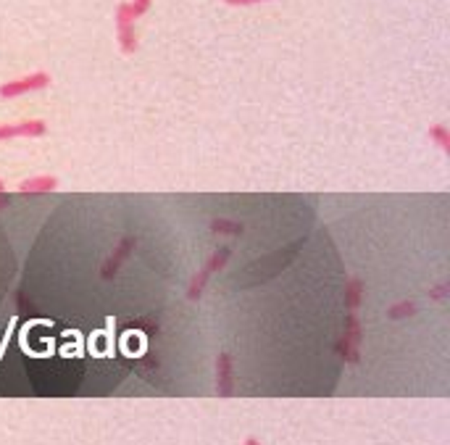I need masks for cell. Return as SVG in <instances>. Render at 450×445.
Segmentation results:
<instances>
[{"instance_id": "6da1fadb", "label": "cell", "mask_w": 450, "mask_h": 445, "mask_svg": "<svg viewBox=\"0 0 450 445\" xmlns=\"http://www.w3.org/2000/svg\"><path fill=\"white\" fill-rule=\"evenodd\" d=\"M361 340H364L361 322H358L355 313H348L345 316L343 335H340V343H337V356L345 364H358L361 361Z\"/></svg>"}, {"instance_id": "7a4b0ae2", "label": "cell", "mask_w": 450, "mask_h": 445, "mask_svg": "<svg viewBox=\"0 0 450 445\" xmlns=\"http://www.w3.org/2000/svg\"><path fill=\"white\" fill-rule=\"evenodd\" d=\"M50 87V74L47 72H32L26 77H19V79H11V82L0 84V97L8 100V97H22L26 93H40Z\"/></svg>"}, {"instance_id": "3957f363", "label": "cell", "mask_w": 450, "mask_h": 445, "mask_svg": "<svg viewBox=\"0 0 450 445\" xmlns=\"http://www.w3.org/2000/svg\"><path fill=\"white\" fill-rule=\"evenodd\" d=\"M134 13H132L130 8V0L127 3H118L116 8V40H118V48H121V53H127V56H132L134 50H137V32H134Z\"/></svg>"}, {"instance_id": "277c9868", "label": "cell", "mask_w": 450, "mask_h": 445, "mask_svg": "<svg viewBox=\"0 0 450 445\" xmlns=\"http://www.w3.org/2000/svg\"><path fill=\"white\" fill-rule=\"evenodd\" d=\"M134 248H137V237H132V235H124V237L118 240L116 248L108 253L106 264L100 266V277H103V279H114V277H116L118 269L124 266V261L130 258Z\"/></svg>"}, {"instance_id": "5b68a950", "label": "cell", "mask_w": 450, "mask_h": 445, "mask_svg": "<svg viewBox=\"0 0 450 445\" xmlns=\"http://www.w3.org/2000/svg\"><path fill=\"white\" fill-rule=\"evenodd\" d=\"M47 124L42 119H24L0 124V143L3 140H16V137H45Z\"/></svg>"}, {"instance_id": "8992f818", "label": "cell", "mask_w": 450, "mask_h": 445, "mask_svg": "<svg viewBox=\"0 0 450 445\" xmlns=\"http://www.w3.org/2000/svg\"><path fill=\"white\" fill-rule=\"evenodd\" d=\"M216 393L219 398H229L235 393V364L229 353L216 356Z\"/></svg>"}, {"instance_id": "52a82bcc", "label": "cell", "mask_w": 450, "mask_h": 445, "mask_svg": "<svg viewBox=\"0 0 450 445\" xmlns=\"http://www.w3.org/2000/svg\"><path fill=\"white\" fill-rule=\"evenodd\" d=\"M56 187H59V180L53 174H35L29 180L19 182V193L22 195H45L53 193Z\"/></svg>"}, {"instance_id": "ba28073f", "label": "cell", "mask_w": 450, "mask_h": 445, "mask_svg": "<svg viewBox=\"0 0 450 445\" xmlns=\"http://www.w3.org/2000/svg\"><path fill=\"white\" fill-rule=\"evenodd\" d=\"M364 292H366V285L361 282L358 277L348 279V285H345V306L353 311V309H358L361 306V301H364Z\"/></svg>"}, {"instance_id": "9c48e42d", "label": "cell", "mask_w": 450, "mask_h": 445, "mask_svg": "<svg viewBox=\"0 0 450 445\" xmlns=\"http://www.w3.org/2000/svg\"><path fill=\"white\" fill-rule=\"evenodd\" d=\"M213 274L203 266L201 272H195L192 274V279H189V285H187V301H201V295H203V290H205V285H208V279H211Z\"/></svg>"}, {"instance_id": "30bf717a", "label": "cell", "mask_w": 450, "mask_h": 445, "mask_svg": "<svg viewBox=\"0 0 450 445\" xmlns=\"http://www.w3.org/2000/svg\"><path fill=\"white\" fill-rule=\"evenodd\" d=\"M426 134H429V140L437 145L442 153H450V127L448 124H442V121H440V124H432V127L426 130Z\"/></svg>"}, {"instance_id": "8fae6325", "label": "cell", "mask_w": 450, "mask_h": 445, "mask_svg": "<svg viewBox=\"0 0 450 445\" xmlns=\"http://www.w3.org/2000/svg\"><path fill=\"white\" fill-rule=\"evenodd\" d=\"M211 232L213 235H229V237H240L245 227L240 221H232V219H213L211 221Z\"/></svg>"}, {"instance_id": "7c38bea8", "label": "cell", "mask_w": 450, "mask_h": 445, "mask_svg": "<svg viewBox=\"0 0 450 445\" xmlns=\"http://www.w3.org/2000/svg\"><path fill=\"white\" fill-rule=\"evenodd\" d=\"M229 256H232V251H229V248H216V251H213L211 256L205 258V264H203V266H205V269H208L211 274H216V272H222V269L226 266Z\"/></svg>"}, {"instance_id": "4fadbf2b", "label": "cell", "mask_w": 450, "mask_h": 445, "mask_svg": "<svg viewBox=\"0 0 450 445\" xmlns=\"http://www.w3.org/2000/svg\"><path fill=\"white\" fill-rule=\"evenodd\" d=\"M414 313H416L414 301H398L387 309V316H390L392 322H403V319H408V316H414Z\"/></svg>"}, {"instance_id": "5bb4252c", "label": "cell", "mask_w": 450, "mask_h": 445, "mask_svg": "<svg viewBox=\"0 0 450 445\" xmlns=\"http://www.w3.org/2000/svg\"><path fill=\"white\" fill-rule=\"evenodd\" d=\"M426 295L432 298V301H437V303H442V301H448V295H450V285L442 279V282H437V285H432V288L426 290Z\"/></svg>"}, {"instance_id": "9a60e30c", "label": "cell", "mask_w": 450, "mask_h": 445, "mask_svg": "<svg viewBox=\"0 0 450 445\" xmlns=\"http://www.w3.org/2000/svg\"><path fill=\"white\" fill-rule=\"evenodd\" d=\"M150 6H153V0H130V8L134 13V19L145 16V13L150 11Z\"/></svg>"}, {"instance_id": "2e32d148", "label": "cell", "mask_w": 450, "mask_h": 445, "mask_svg": "<svg viewBox=\"0 0 450 445\" xmlns=\"http://www.w3.org/2000/svg\"><path fill=\"white\" fill-rule=\"evenodd\" d=\"M226 6H256V3H266V0H224Z\"/></svg>"}, {"instance_id": "e0dca14e", "label": "cell", "mask_w": 450, "mask_h": 445, "mask_svg": "<svg viewBox=\"0 0 450 445\" xmlns=\"http://www.w3.org/2000/svg\"><path fill=\"white\" fill-rule=\"evenodd\" d=\"M6 205H8V198L0 193V208H6Z\"/></svg>"}, {"instance_id": "ac0fdd59", "label": "cell", "mask_w": 450, "mask_h": 445, "mask_svg": "<svg viewBox=\"0 0 450 445\" xmlns=\"http://www.w3.org/2000/svg\"><path fill=\"white\" fill-rule=\"evenodd\" d=\"M242 445H261V443H258V440H256V437H248V440H245V443H242Z\"/></svg>"}, {"instance_id": "d6986e66", "label": "cell", "mask_w": 450, "mask_h": 445, "mask_svg": "<svg viewBox=\"0 0 450 445\" xmlns=\"http://www.w3.org/2000/svg\"><path fill=\"white\" fill-rule=\"evenodd\" d=\"M3 190H6V182L0 180V193H3Z\"/></svg>"}]
</instances>
